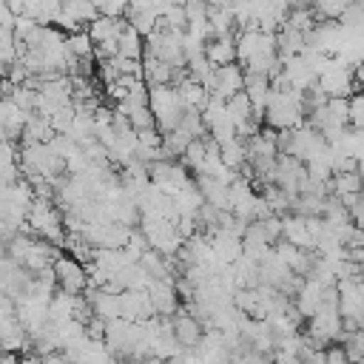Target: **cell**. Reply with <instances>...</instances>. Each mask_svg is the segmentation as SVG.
Instances as JSON below:
<instances>
[{
    "instance_id": "1",
    "label": "cell",
    "mask_w": 364,
    "mask_h": 364,
    "mask_svg": "<svg viewBox=\"0 0 364 364\" xmlns=\"http://www.w3.org/2000/svg\"><path fill=\"white\" fill-rule=\"evenodd\" d=\"M51 270H54V282L60 284V290L65 296H71V299H77L88 287V276H85L82 264L77 259H71V256H57Z\"/></svg>"
},
{
    "instance_id": "5",
    "label": "cell",
    "mask_w": 364,
    "mask_h": 364,
    "mask_svg": "<svg viewBox=\"0 0 364 364\" xmlns=\"http://www.w3.org/2000/svg\"><path fill=\"white\" fill-rule=\"evenodd\" d=\"M233 54H236V48H233L230 40H216V43L208 46V63H210V65L225 68V65L233 60Z\"/></svg>"
},
{
    "instance_id": "7",
    "label": "cell",
    "mask_w": 364,
    "mask_h": 364,
    "mask_svg": "<svg viewBox=\"0 0 364 364\" xmlns=\"http://www.w3.org/2000/svg\"><path fill=\"white\" fill-rule=\"evenodd\" d=\"M17 364H46V361L37 355H26V358H17Z\"/></svg>"
},
{
    "instance_id": "4",
    "label": "cell",
    "mask_w": 364,
    "mask_h": 364,
    "mask_svg": "<svg viewBox=\"0 0 364 364\" xmlns=\"http://www.w3.org/2000/svg\"><path fill=\"white\" fill-rule=\"evenodd\" d=\"M139 54H142V37L131 28V26H125L122 31H119V40H117V57H122V60H139Z\"/></svg>"
},
{
    "instance_id": "3",
    "label": "cell",
    "mask_w": 364,
    "mask_h": 364,
    "mask_svg": "<svg viewBox=\"0 0 364 364\" xmlns=\"http://www.w3.org/2000/svg\"><path fill=\"white\" fill-rule=\"evenodd\" d=\"M216 91L219 97H236L242 94V85H245V74L236 68V65H225V68H216Z\"/></svg>"
},
{
    "instance_id": "2",
    "label": "cell",
    "mask_w": 364,
    "mask_h": 364,
    "mask_svg": "<svg viewBox=\"0 0 364 364\" xmlns=\"http://www.w3.org/2000/svg\"><path fill=\"white\" fill-rule=\"evenodd\" d=\"M171 333H173L176 344H182V347H196V344L202 341V327H199V321H196L193 316H188V313H179V316L173 318Z\"/></svg>"
},
{
    "instance_id": "6",
    "label": "cell",
    "mask_w": 364,
    "mask_h": 364,
    "mask_svg": "<svg viewBox=\"0 0 364 364\" xmlns=\"http://www.w3.org/2000/svg\"><path fill=\"white\" fill-rule=\"evenodd\" d=\"M14 236H17V228H14L9 219H3V216H0V245H9Z\"/></svg>"
}]
</instances>
